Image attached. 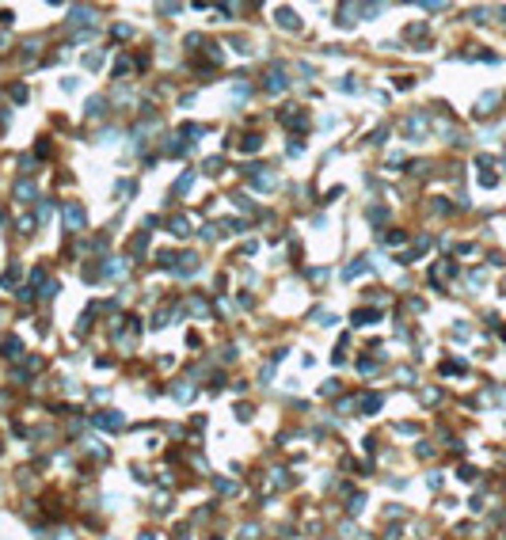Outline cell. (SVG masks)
<instances>
[{
	"mask_svg": "<svg viewBox=\"0 0 506 540\" xmlns=\"http://www.w3.org/2000/svg\"><path fill=\"white\" fill-rule=\"evenodd\" d=\"M95 422H99V426H107V430H118L126 419H122L118 411H103V415H95Z\"/></svg>",
	"mask_w": 506,
	"mask_h": 540,
	"instance_id": "6da1fadb",
	"label": "cell"
},
{
	"mask_svg": "<svg viewBox=\"0 0 506 540\" xmlns=\"http://www.w3.org/2000/svg\"><path fill=\"white\" fill-rule=\"evenodd\" d=\"M282 88H286V80H282V69L267 72V91H282Z\"/></svg>",
	"mask_w": 506,
	"mask_h": 540,
	"instance_id": "7a4b0ae2",
	"label": "cell"
},
{
	"mask_svg": "<svg viewBox=\"0 0 506 540\" xmlns=\"http://www.w3.org/2000/svg\"><path fill=\"white\" fill-rule=\"evenodd\" d=\"M65 217H69V225H84V210L72 202V206H65Z\"/></svg>",
	"mask_w": 506,
	"mask_h": 540,
	"instance_id": "3957f363",
	"label": "cell"
}]
</instances>
